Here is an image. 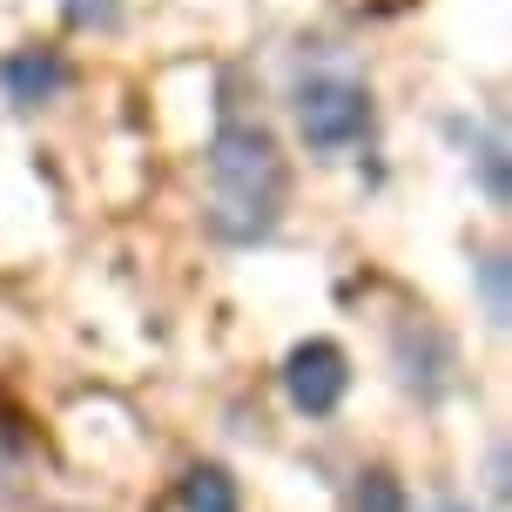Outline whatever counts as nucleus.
<instances>
[{"instance_id":"6e6552de","label":"nucleus","mask_w":512,"mask_h":512,"mask_svg":"<svg viewBox=\"0 0 512 512\" xmlns=\"http://www.w3.org/2000/svg\"><path fill=\"white\" fill-rule=\"evenodd\" d=\"M479 290H486V324L499 331V324H506V256L499 250L479 256Z\"/></svg>"},{"instance_id":"f03ea898","label":"nucleus","mask_w":512,"mask_h":512,"mask_svg":"<svg viewBox=\"0 0 512 512\" xmlns=\"http://www.w3.org/2000/svg\"><path fill=\"white\" fill-rule=\"evenodd\" d=\"M297 128H304V142L317 155H344L364 142V128H371V95H364V81L351 75H310L297 88Z\"/></svg>"},{"instance_id":"1a4fd4ad","label":"nucleus","mask_w":512,"mask_h":512,"mask_svg":"<svg viewBox=\"0 0 512 512\" xmlns=\"http://www.w3.org/2000/svg\"><path fill=\"white\" fill-rule=\"evenodd\" d=\"M68 21L75 27H122V0H68Z\"/></svg>"},{"instance_id":"7ed1b4c3","label":"nucleus","mask_w":512,"mask_h":512,"mask_svg":"<svg viewBox=\"0 0 512 512\" xmlns=\"http://www.w3.org/2000/svg\"><path fill=\"white\" fill-rule=\"evenodd\" d=\"M283 391H290V405L304 411V418H331V411L344 405V391H351V358H344V344H331V337L297 344V351L283 358Z\"/></svg>"},{"instance_id":"423d86ee","label":"nucleus","mask_w":512,"mask_h":512,"mask_svg":"<svg viewBox=\"0 0 512 512\" xmlns=\"http://www.w3.org/2000/svg\"><path fill=\"white\" fill-rule=\"evenodd\" d=\"M358 512H411V492L398 486V472L371 465V472H358Z\"/></svg>"},{"instance_id":"39448f33","label":"nucleus","mask_w":512,"mask_h":512,"mask_svg":"<svg viewBox=\"0 0 512 512\" xmlns=\"http://www.w3.org/2000/svg\"><path fill=\"white\" fill-rule=\"evenodd\" d=\"M182 512H243V492L223 465H189L182 479Z\"/></svg>"},{"instance_id":"f257e3e1","label":"nucleus","mask_w":512,"mask_h":512,"mask_svg":"<svg viewBox=\"0 0 512 512\" xmlns=\"http://www.w3.org/2000/svg\"><path fill=\"white\" fill-rule=\"evenodd\" d=\"M283 155L270 128L230 122L209 142V230L223 243H263L283 216Z\"/></svg>"},{"instance_id":"0eeeda50","label":"nucleus","mask_w":512,"mask_h":512,"mask_svg":"<svg viewBox=\"0 0 512 512\" xmlns=\"http://www.w3.org/2000/svg\"><path fill=\"white\" fill-rule=\"evenodd\" d=\"M472 162H479V182H486V203L492 209H506V142H499V135H479V155H472Z\"/></svg>"},{"instance_id":"20e7f679","label":"nucleus","mask_w":512,"mask_h":512,"mask_svg":"<svg viewBox=\"0 0 512 512\" xmlns=\"http://www.w3.org/2000/svg\"><path fill=\"white\" fill-rule=\"evenodd\" d=\"M68 88V61H61V48H14L7 61H0V95L14 108H41L54 102Z\"/></svg>"},{"instance_id":"9d476101","label":"nucleus","mask_w":512,"mask_h":512,"mask_svg":"<svg viewBox=\"0 0 512 512\" xmlns=\"http://www.w3.org/2000/svg\"><path fill=\"white\" fill-rule=\"evenodd\" d=\"M438 512H465V506H459V499H445V506H438Z\"/></svg>"}]
</instances>
